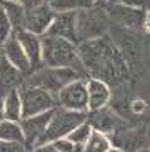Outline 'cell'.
I'll use <instances>...</instances> for the list:
<instances>
[{
  "label": "cell",
  "mask_w": 150,
  "mask_h": 152,
  "mask_svg": "<svg viewBox=\"0 0 150 152\" xmlns=\"http://www.w3.org/2000/svg\"><path fill=\"white\" fill-rule=\"evenodd\" d=\"M0 140L7 142H23V132L20 122L2 119L0 121Z\"/></svg>",
  "instance_id": "44dd1931"
},
{
  "label": "cell",
  "mask_w": 150,
  "mask_h": 152,
  "mask_svg": "<svg viewBox=\"0 0 150 152\" xmlns=\"http://www.w3.org/2000/svg\"><path fill=\"white\" fill-rule=\"evenodd\" d=\"M77 54L85 72L108 85H119L128 79V65L124 54L105 35L77 44Z\"/></svg>",
  "instance_id": "6da1fadb"
},
{
  "label": "cell",
  "mask_w": 150,
  "mask_h": 152,
  "mask_svg": "<svg viewBox=\"0 0 150 152\" xmlns=\"http://www.w3.org/2000/svg\"><path fill=\"white\" fill-rule=\"evenodd\" d=\"M87 122L92 125V129L100 130V132H103L107 135L114 134L115 130L124 125V122L107 107H102L98 110H92L90 115H87Z\"/></svg>",
  "instance_id": "2e32d148"
},
{
  "label": "cell",
  "mask_w": 150,
  "mask_h": 152,
  "mask_svg": "<svg viewBox=\"0 0 150 152\" xmlns=\"http://www.w3.org/2000/svg\"><path fill=\"white\" fill-rule=\"evenodd\" d=\"M57 104L68 110L87 112V79L80 77L62 87L57 92Z\"/></svg>",
  "instance_id": "ba28073f"
},
{
  "label": "cell",
  "mask_w": 150,
  "mask_h": 152,
  "mask_svg": "<svg viewBox=\"0 0 150 152\" xmlns=\"http://www.w3.org/2000/svg\"><path fill=\"white\" fill-rule=\"evenodd\" d=\"M85 121H87V112H75V110H68V109H63V107H55L45 130L42 132L40 139L37 140L35 147L40 145V144L52 142L55 139L67 137L77 125Z\"/></svg>",
  "instance_id": "277c9868"
},
{
  "label": "cell",
  "mask_w": 150,
  "mask_h": 152,
  "mask_svg": "<svg viewBox=\"0 0 150 152\" xmlns=\"http://www.w3.org/2000/svg\"><path fill=\"white\" fill-rule=\"evenodd\" d=\"M23 79H25V74L20 72L15 65H12L0 49V95L4 97L7 92L18 89Z\"/></svg>",
  "instance_id": "9a60e30c"
},
{
  "label": "cell",
  "mask_w": 150,
  "mask_h": 152,
  "mask_svg": "<svg viewBox=\"0 0 150 152\" xmlns=\"http://www.w3.org/2000/svg\"><path fill=\"white\" fill-rule=\"evenodd\" d=\"M0 2H18V0H0Z\"/></svg>",
  "instance_id": "d590c367"
},
{
  "label": "cell",
  "mask_w": 150,
  "mask_h": 152,
  "mask_svg": "<svg viewBox=\"0 0 150 152\" xmlns=\"http://www.w3.org/2000/svg\"><path fill=\"white\" fill-rule=\"evenodd\" d=\"M112 137L110 142L114 147L120 149L124 152H133L137 149H142V147H147V132L142 129H127V127H120L110 134Z\"/></svg>",
  "instance_id": "30bf717a"
},
{
  "label": "cell",
  "mask_w": 150,
  "mask_h": 152,
  "mask_svg": "<svg viewBox=\"0 0 150 152\" xmlns=\"http://www.w3.org/2000/svg\"><path fill=\"white\" fill-rule=\"evenodd\" d=\"M80 77L84 75L72 67H47V65H42L37 70L27 74L25 79H23V84L37 85V87H42V89L57 95V92L62 87H65L67 84L77 80Z\"/></svg>",
  "instance_id": "3957f363"
},
{
  "label": "cell",
  "mask_w": 150,
  "mask_h": 152,
  "mask_svg": "<svg viewBox=\"0 0 150 152\" xmlns=\"http://www.w3.org/2000/svg\"><path fill=\"white\" fill-rule=\"evenodd\" d=\"M133 152H150V147H142V149H137V151Z\"/></svg>",
  "instance_id": "d6a6232c"
},
{
  "label": "cell",
  "mask_w": 150,
  "mask_h": 152,
  "mask_svg": "<svg viewBox=\"0 0 150 152\" xmlns=\"http://www.w3.org/2000/svg\"><path fill=\"white\" fill-rule=\"evenodd\" d=\"M145 32L150 34V10H147V20H145Z\"/></svg>",
  "instance_id": "4dcf8cb0"
},
{
  "label": "cell",
  "mask_w": 150,
  "mask_h": 152,
  "mask_svg": "<svg viewBox=\"0 0 150 152\" xmlns=\"http://www.w3.org/2000/svg\"><path fill=\"white\" fill-rule=\"evenodd\" d=\"M42 64L47 67H72L84 74V65L77 54V44L53 35H42Z\"/></svg>",
  "instance_id": "7a4b0ae2"
},
{
  "label": "cell",
  "mask_w": 150,
  "mask_h": 152,
  "mask_svg": "<svg viewBox=\"0 0 150 152\" xmlns=\"http://www.w3.org/2000/svg\"><path fill=\"white\" fill-rule=\"evenodd\" d=\"M18 94L22 100V117H30L58 107L57 95L37 85H28L22 82L18 87Z\"/></svg>",
  "instance_id": "8992f818"
},
{
  "label": "cell",
  "mask_w": 150,
  "mask_h": 152,
  "mask_svg": "<svg viewBox=\"0 0 150 152\" xmlns=\"http://www.w3.org/2000/svg\"><path fill=\"white\" fill-rule=\"evenodd\" d=\"M108 4H120V5H130V7H140L147 10V0H107Z\"/></svg>",
  "instance_id": "4316f807"
},
{
  "label": "cell",
  "mask_w": 150,
  "mask_h": 152,
  "mask_svg": "<svg viewBox=\"0 0 150 152\" xmlns=\"http://www.w3.org/2000/svg\"><path fill=\"white\" fill-rule=\"evenodd\" d=\"M145 132H147V140L150 142V124L147 125V129H145Z\"/></svg>",
  "instance_id": "836d02e7"
},
{
  "label": "cell",
  "mask_w": 150,
  "mask_h": 152,
  "mask_svg": "<svg viewBox=\"0 0 150 152\" xmlns=\"http://www.w3.org/2000/svg\"><path fill=\"white\" fill-rule=\"evenodd\" d=\"M107 152H124V151H120V149H117V147H114V145H112V147L108 149Z\"/></svg>",
  "instance_id": "e575fe53"
},
{
  "label": "cell",
  "mask_w": 150,
  "mask_h": 152,
  "mask_svg": "<svg viewBox=\"0 0 150 152\" xmlns=\"http://www.w3.org/2000/svg\"><path fill=\"white\" fill-rule=\"evenodd\" d=\"M4 119V97L0 95V121Z\"/></svg>",
  "instance_id": "1f68e13d"
},
{
  "label": "cell",
  "mask_w": 150,
  "mask_h": 152,
  "mask_svg": "<svg viewBox=\"0 0 150 152\" xmlns=\"http://www.w3.org/2000/svg\"><path fill=\"white\" fill-rule=\"evenodd\" d=\"M100 0H52L49 5L55 12H77L82 9H88L97 5Z\"/></svg>",
  "instance_id": "7402d4cb"
},
{
  "label": "cell",
  "mask_w": 150,
  "mask_h": 152,
  "mask_svg": "<svg viewBox=\"0 0 150 152\" xmlns=\"http://www.w3.org/2000/svg\"><path fill=\"white\" fill-rule=\"evenodd\" d=\"M5 14L12 23V34L18 30H25V9L20 2H0Z\"/></svg>",
  "instance_id": "d6986e66"
},
{
  "label": "cell",
  "mask_w": 150,
  "mask_h": 152,
  "mask_svg": "<svg viewBox=\"0 0 150 152\" xmlns=\"http://www.w3.org/2000/svg\"><path fill=\"white\" fill-rule=\"evenodd\" d=\"M108 18L119 23L120 27L127 30H145V20H147V10L140 7H130V5H120L110 4L108 5Z\"/></svg>",
  "instance_id": "52a82bcc"
},
{
  "label": "cell",
  "mask_w": 150,
  "mask_h": 152,
  "mask_svg": "<svg viewBox=\"0 0 150 152\" xmlns=\"http://www.w3.org/2000/svg\"><path fill=\"white\" fill-rule=\"evenodd\" d=\"M52 144H53V147L57 149V151H60V152H74L75 151V145L67 137L55 139V140H52Z\"/></svg>",
  "instance_id": "484cf974"
},
{
  "label": "cell",
  "mask_w": 150,
  "mask_h": 152,
  "mask_svg": "<svg viewBox=\"0 0 150 152\" xmlns=\"http://www.w3.org/2000/svg\"><path fill=\"white\" fill-rule=\"evenodd\" d=\"M100 2H107V0H100Z\"/></svg>",
  "instance_id": "f35d334b"
},
{
  "label": "cell",
  "mask_w": 150,
  "mask_h": 152,
  "mask_svg": "<svg viewBox=\"0 0 150 152\" xmlns=\"http://www.w3.org/2000/svg\"><path fill=\"white\" fill-rule=\"evenodd\" d=\"M44 35L62 37L67 40L79 44L77 37V12H55L50 27L47 28Z\"/></svg>",
  "instance_id": "8fae6325"
},
{
  "label": "cell",
  "mask_w": 150,
  "mask_h": 152,
  "mask_svg": "<svg viewBox=\"0 0 150 152\" xmlns=\"http://www.w3.org/2000/svg\"><path fill=\"white\" fill-rule=\"evenodd\" d=\"M52 112H53V109L52 110H45V112H40V114H35V115L22 117L20 119V127H22V132H23V144L27 145V149L35 147L37 140L40 139L42 132L45 130L50 117H52Z\"/></svg>",
  "instance_id": "7c38bea8"
},
{
  "label": "cell",
  "mask_w": 150,
  "mask_h": 152,
  "mask_svg": "<svg viewBox=\"0 0 150 152\" xmlns=\"http://www.w3.org/2000/svg\"><path fill=\"white\" fill-rule=\"evenodd\" d=\"M18 2L23 5L25 10L32 9V7H37V5H40V4H44V0H18Z\"/></svg>",
  "instance_id": "f1b7e54d"
},
{
  "label": "cell",
  "mask_w": 150,
  "mask_h": 152,
  "mask_svg": "<svg viewBox=\"0 0 150 152\" xmlns=\"http://www.w3.org/2000/svg\"><path fill=\"white\" fill-rule=\"evenodd\" d=\"M27 145L23 142H7L0 140V152H25Z\"/></svg>",
  "instance_id": "d4e9b609"
},
{
  "label": "cell",
  "mask_w": 150,
  "mask_h": 152,
  "mask_svg": "<svg viewBox=\"0 0 150 152\" xmlns=\"http://www.w3.org/2000/svg\"><path fill=\"white\" fill-rule=\"evenodd\" d=\"M110 30V18L100 7H88V9L77 10V37L79 44L84 40L103 37Z\"/></svg>",
  "instance_id": "5b68a950"
},
{
  "label": "cell",
  "mask_w": 150,
  "mask_h": 152,
  "mask_svg": "<svg viewBox=\"0 0 150 152\" xmlns=\"http://www.w3.org/2000/svg\"><path fill=\"white\" fill-rule=\"evenodd\" d=\"M53 17H55V10L45 2L37 7H32L25 10V30L42 37L50 27Z\"/></svg>",
  "instance_id": "9c48e42d"
},
{
  "label": "cell",
  "mask_w": 150,
  "mask_h": 152,
  "mask_svg": "<svg viewBox=\"0 0 150 152\" xmlns=\"http://www.w3.org/2000/svg\"><path fill=\"white\" fill-rule=\"evenodd\" d=\"M4 119L20 122L22 119V100L18 89H13L4 95Z\"/></svg>",
  "instance_id": "ffe728a7"
},
{
  "label": "cell",
  "mask_w": 150,
  "mask_h": 152,
  "mask_svg": "<svg viewBox=\"0 0 150 152\" xmlns=\"http://www.w3.org/2000/svg\"><path fill=\"white\" fill-rule=\"evenodd\" d=\"M44 2H45V4H49V2H52V0H44Z\"/></svg>",
  "instance_id": "74e56055"
},
{
  "label": "cell",
  "mask_w": 150,
  "mask_h": 152,
  "mask_svg": "<svg viewBox=\"0 0 150 152\" xmlns=\"http://www.w3.org/2000/svg\"><path fill=\"white\" fill-rule=\"evenodd\" d=\"M2 54L7 57V60H9L12 65H15V67L20 72H23L25 75L30 74V70H32L30 60H28L25 50L22 49V45H20V42L17 40L15 35H10L9 39L4 42V45H2Z\"/></svg>",
  "instance_id": "e0dca14e"
},
{
  "label": "cell",
  "mask_w": 150,
  "mask_h": 152,
  "mask_svg": "<svg viewBox=\"0 0 150 152\" xmlns=\"http://www.w3.org/2000/svg\"><path fill=\"white\" fill-rule=\"evenodd\" d=\"M112 92L110 85L107 82L95 79V77H88L87 79V110H98L102 107H107V104L110 102Z\"/></svg>",
  "instance_id": "4fadbf2b"
},
{
  "label": "cell",
  "mask_w": 150,
  "mask_h": 152,
  "mask_svg": "<svg viewBox=\"0 0 150 152\" xmlns=\"http://www.w3.org/2000/svg\"><path fill=\"white\" fill-rule=\"evenodd\" d=\"M112 147V142L108 135L100 130L92 129V134L88 135L87 142L84 145H75L74 152H107Z\"/></svg>",
  "instance_id": "ac0fdd59"
},
{
  "label": "cell",
  "mask_w": 150,
  "mask_h": 152,
  "mask_svg": "<svg viewBox=\"0 0 150 152\" xmlns=\"http://www.w3.org/2000/svg\"><path fill=\"white\" fill-rule=\"evenodd\" d=\"M133 112H137V114H140V112H143L147 109V104L143 102V100H135V102H133Z\"/></svg>",
  "instance_id": "f546056e"
},
{
  "label": "cell",
  "mask_w": 150,
  "mask_h": 152,
  "mask_svg": "<svg viewBox=\"0 0 150 152\" xmlns=\"http://www.w3.org/2000/svg\"><path fill=\"white\" fill-rule=\"evenodd\" d=\"M25 152H33V149H27V151Z\"/></svg>",
  "instance_id": "8d00e7d4"
},
{
  "label": "cell",
  "mask_w": 150,
  "mask_h": 152,
  "mask_svg": "<svg viewBox=\"0 0 150 152\" xmlns=\"http://www.w3.org/2000/svg\"><path fill=\"white\" fill-rule=\"evenodd\" d=\"M12 35V23H10L9 17L5 14L4 7L0 5V47L4 45V42Z\"/></svg>",
  "instance_id": "cb8c5ba5"
},
{
  "label": "cell",
  "mask_w": 150,
  "mask_h": 152,
  "mask_svg": "<svg viewBox=\"0 0 150 152\" xmlns=\"http://www.w3.org/2000/svg\"><path fill=\"white\" fill-rule=\"evenodd\" d=\"M33 152H60L53 147L52 142H47V144H40L37 147H33Z\"/></svg>",
  "instance_id": "83f0119b"
},
{
  "label": "cell",
  "mask_w": 150,
  "mask_h": 152,
  "mask_svg": "<svg viewBox=\"0 0 150 152\" xmlns=\"http://www.w3.org/2000/svg\"><path fill=\"white\" fill-rule=\"evenodd\" d=\"M90 134H92V125L85 121V122L77 125L70 134L67 135V139H68L74 145H84V144L87 142V139Z\"/></svg>",
  "instance_id": "603a6c76"
},
{
  "label": "cell",
  "mask_w": 150,
  "mask_h": 152,
  "mask_svg": "<svg viewBox=\"0 0 150 152\" xmlns=\"http://www.w3.org/2000/svg\"><path fill=\"white\" fill-rule=\"evenodd\" d=\"M13 35L17 37V40L20 42L22 45V49L25 50L27 57L30 60V67L32 70H37L39 67H42L44 64H42V39L35 34H32L28 30H18L15 32Z\"/></svg>",
  "instance_id": "5bb4252c"
}]
</instances>
